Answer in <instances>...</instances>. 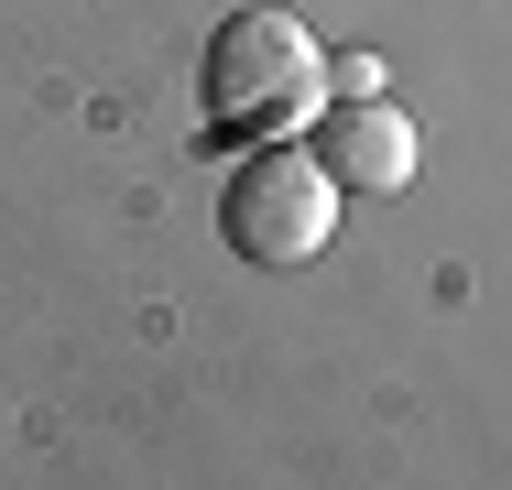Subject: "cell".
I'll return each instance as SVG.
<instances>
[{
    "instance_id": "1",
    "label": "cell",
    "mask_w": 512,
    "mask_h": 490,
    "mask_svg": "<svg viewBox=\"0 0 512 490\" xmlns=\"http://www.w3.org/2000/svg\"><path fill=\"white\" fill-rule=\"evenodd\" d=\"M316 77H327V55H316V33L284 0H251V11H229L207 33V120H229V131L295 120L316 98Z\"/></svg>"
},
{
    "instance_id": "2",
    "label": "cell",
    "mask_w": 512,
    "mask_h": 490,
    "mask_svg": "<svg viewBox=\"0 0 512 490\" xmlns=\"http://www.w3.org/2000/svg\"><path fill=\"white\" fill-rule=\"evenodd\" d=\"M327 229H338V175L316 164V153H295V142H262L240 175H229V196H218V240L240 251V262H316L327 251Z\"/></svg>"
},
{
    "instance_id": "3",
    "label": "cell",
    "mask_w": 512,
    "mask_h": 490,
    "mask_svg": "<svg viewBox=\"0 0 512 490\" xmlns=\"http://www.w3.org/2000/svg\"><path fill=\"white\" fill-rule=\"evenodd\" d=\"M306 153L338 175V196H349V186H360V196H404V186H414V164H425L414 120H404V109H382V98H338V109L316 120Z\"/></svg>"
}]
</instances>
